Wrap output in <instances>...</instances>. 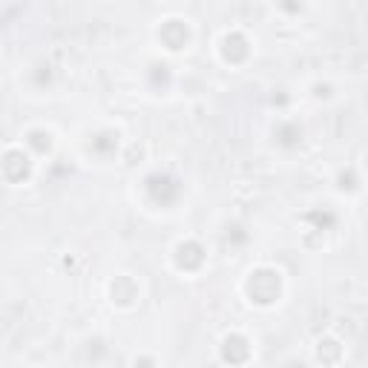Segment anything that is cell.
Masks as SVG:
<instances>
[{
    "mask_svg": "<svg viewBox=\"0 0 368 368\" xmlns=\"http://www.w3.org/2000/svg\"><path fill=\"white\" fill-rule=\"evenodd\" d=\"M248 296H250V302L270 305V302L279 296V270H270V268L253 270L248 279Z\"/></svg>",
    "mask_w": 368,
    "mask_h": 368,
    "instance_id": "cell-1",
    "label": "cell"
},
{
    "mask_svg": "<svg viewBox=\"0 0 368 368\" xmlns=\"http://www.w3.org/2000/svg\"><path fill=\"white\" fill-rule=\"evenodd\" d=\"M29 170H32V164H29V155H23V150H9L3 155V162H0V173L14 184L23 182L29 175Z\"/></svg>",
    "mask_w": 368,
    "mask_h": 368,
    "instance_id": "cell-2",
    "label": "cell"
},
{
    "mask_svg": "<svg viewBox=\"0 0 368 368\" xmlns=\"http://www.w3.org/2000/svg\"><path fill=\"white\" fill-rule=\"evenodd\" d=\"M221 357H225V362H230V365H242L250 357L248 340L242 337V334H230V337H225V343H221Z\"/></svg>",
    "mask_w": 368,
    "mask_h": 368,
    "instance_id": "cell-3",
    "label": "cell"
},
{
    "mask_svg": "<svg viewBox=\"0 0 368 368\" xmlns=\"http://www.w3.org/2000/svg\"><path fill=\"white\" fill-rule=\"evenodd\" d=\"M147 190L153 193V199H155V202L167 204V202H173V199H175V193H179V184H175V182L170 179V175L155 173V175H150V179H147Z\"/></svg>",
    "mask_w": 368,
    "mask_h": 368,
    "instance_id": "cell-4",
    "label": "cell"
},
{
    "mask_svg": "<svg viewBox=\"0 0 368 368\" xmlns=\"http://www.w3.org/2000/svg\"><path fill=\"white\" fill-rule=\"evenodd\" d=\"M202 259H204V250L196 242H182L179 248H175V262H179V268H184V270H196L202 265Z\"/></svg>",
    "mask_w": 368,
    "mask_h": 368,
    "instance_id": "cell-5",
    "label": "cell"
},
{
    "mask_svg": "<svg viewBox=\"0 0 368 368\" xmlns=\"http://www.w3.org/2000/svg\"><path fill=\"white\" fill-rule=\"evenodd\" d=\"M279 141L285 144V147H291V144H296V138L302 136V130H299V127H294V124H285V127H279Z\"/></svg>",
    "mask_w": 368,
    "mask_h": 368,
    "instance_id": "cell-6",
    "label": "cell"
},
{
    "mask_svg": "<svg viewBox=\"0 0 368 368\" xmlns=\"http://www.w3.org/2000/svg\"><path fill=\"white\" fill-rule=\"evenodd\" d=\"M95 144V150H101V153H107V150H116L118 147V136H113V133H104V136H98L92 141Z\"/></svg>",
    "mask_w": 368,
    "mask_h": 368,
    "instance_id": "cell-7",
    "label": "cell"
}]
</instances>
